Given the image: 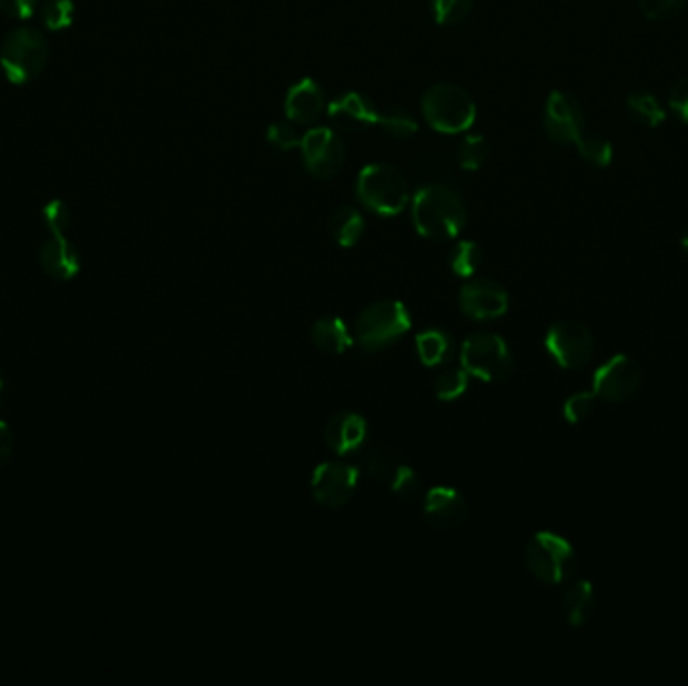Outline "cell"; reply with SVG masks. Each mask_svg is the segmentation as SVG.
Listing matches in <instances>:
<instances>
[{
	"mask_svg": "<svg viewBox=\"0 0 688 686\" xmlns=\"http://www.w3.org/2000/svg\"><path fill=\"white\" fill-rule=\"evenodd\" d=\"M311 339L318 351L343 354L353 346V334L338 316H323L312 324Z\"/></svg>",
	"mask_w": 688,
	"mask_h": 686,
	"instance_id": "19",
	"label": "cell"
},
{
	"mask_svg": "<svg viewBox=\"0 0 688 686\" xmlns=\"http://www.w3.org/2000/svg\"><path fill=\"white\" fill-rule=\"evenodd\" d=\"M544 128H546L549 140L561 143V145H568V143L578 145L588 133L580 103L564 91L549 93L546 113H544Z\"/></svg>",
	"mask_w": 688,
	"mask_h": 686,
	"instance_id": "12",
	"label": "cell"
},
{
	"mask_svg": "<svg viewBox=\"0 0 688 686\" xmlns=\"http://www.w3.org/2000/svg\"><path fill=\"white\" fill-rule=\"evenodd\" d=\"M462 366L469 376L484 383L506 381L514 371V356L506 341L495 333L469 334L459 351Z\"/></svg>",
	"mask_w": 688,
	"mask_h": 686,
	"instance_id": "6",
	"label": "cell"
},
{
	"mask_svg": "<svg viewBox=\"0 0 688 686\" xmlns=\"http://www.w3.org/2000/svg\"><path fill=\"white\" fill-rule=\"evenodd\" d=\"M358 485V470L344 462H324L314 470L312 497L328 510H338L353 500Z\"/></svg>",
	"mask_w": 688,
	"mask_h": 686,
	"instance_id": "10",
	"label": "cell"
},
{
	"mask_svg": "<svg viewBox=\"0 0 688 686\" xmlns=\"http://www.w3.org/2000/svg\"><path fill=\"white\" fill-rule=\"evenodd\" d=\"M489 158V143L484 135H467L457 150V160L463 170L475 172Z\"/></svg>",
	"mask_w": 688,
	"mask_h": 686,
	"instance_id": "28",
	"label": "cell"
},
{
	"mask_svg": "<svg viewBox=\"0 0 688 686\" xmlns=\"http://www.w3.org/2000/svg\"><path fill=\"white\" fill-rule=\"evenodd\" d=\"M680 244H682V248H685V250H687L688 252V230L687 232H685V234H682V240H680Z\"/></svg>",
	"mask_w": 688,
	"mask_h": 686,
	"instance_id": "40",
	"label": "cell"
},
{
	"mask_svg": "<svg viewBox=\"0 0 688 686\" xmlns=\"http://www.w3.org/2000/svg\"><path fill=\"white\" fill-rule=\"evenodd\" d=\"M269 141L282 151L296 150L301 148L302 135L299 125L286 119V121H276L269 128Z\"/></svg>",
	"mask_w": 688,
	"mask_h": 686,
	"instance_id": "33",
	"label": "cell"
},
{
	"mask_svg": "<svg viewBox=\"0 0 688 686\" xmlns=\"http://www.w3.org/2000/svg\"><path fill=\"white\" fill-rule=\"evenodd\" d=\"M474 9V0H433V12L439 24L453 27L467 19Z\"/></svg>",
	"mask_w": 688,
	"mask_h": 686,
	"instance_id": "31",
	"label": "cell"
},
{
	"mask_svg": "<svg viewBox=\"0 0 688 686\" xmlns=\"http://www.w3.org/2000/svg\"><path fill=\"white\" fill-rule=\"evenodd\" d=\"M425 121L445 135H457L472 128L477 118L474 99L462 87L437 83L429 87L421 101Z\"/></svg>",
	"mask_w": 688,
	"mask_h": 686,
	"instance_id": "4",
	"label": "cell"
},
{
	"mask_svg": "<svg viewBox=\"0 0 688 686\" xmlns=\"http://www.w3.org/2000/svg\"><path fill=\"white\" fill-rule=\"evenodd\" d=\"M331 234L338 246L353 248L365 234V218L351 205H343L331 218Z\"/></svg>",
	"mask_w": 688,
	"mask_h": 686,
	"instance_id": "22",
	"label": "cell"
},
{
	"mask_svg": "<svg viewBox=\"0 0 688 686\" xmlns=\"http://www.w3.org/2000/svg\"><path fill=\"white\" fill-rule=\"evenodd\" d=\"M526 562L529 572L549 586L568 582L578 572V558L570 542L552 532H539L529 539Z\"/></svg>",
	"mask_w": 688,
	"mask_h": 686,
	"instance_id": "7",
	"label": "cell"
},
{
	"mask_svg": "<svg viewBox=\"0 0 688 686\" xmlns=\"http://www.w3.org/2000/svg\"><path fill=\"white\" fill-rule=\"evenodd\" d=\"M411 312L403 302L378 301L358 314L355 334L358 344L368 353L385 351L411 331Z\"/></svg>",
	"mask_w": 688,
	"mask_h": 686,
	"instance_id": "5",
	"label": "cell"
},
{
	"mask_svg": "<svg viewBox=\"0 0 688 686\" xmlns=\"http://www.w3.org/2000/svg\"><path fill=\"white\" fill-rule=\"evenodd\" d=\"M39 12H41V21L47 31H65L75 19V4L73 0H43Z\"/></svg>",
	"mask_w": 688,
	"mask_h": 686,
	"instance_id": "26",
	"label": "cell"
},
{
	"mask_svg": "<svg viewBox=\"0 0 688 686\" xmlns=\"http://www.w3.org/2000/svg\"><path fill=\"white\" fill-rule=\"evenodd\" d=\"M49 61V41L33 24H19L0 44V69L12 85H29Z\"/></svg>",
	"mask_w": 688,
	"mask_h": 686,
	"instance_id": "2",
	"label": "cell"
},
{
	"mask_svg": "<svg viewBox=\"0 0 688 686\" xmlns=\"http://www.w3.org/2000/svg\"><path fill=\"white\" fill-rule=\"evenodd\" d=\"M411 218L421 236L443 242L462 234L467 224V208L455 190L431 183L413 195Z\"/></svg>",
	"mask_w": 688,
	"mask_h": 686,
	"instance_id": "1",
	"label": "cell"
},
{
	"mask_svg": "<svg viewBox=\"0 0 688 686\" xmlns=\"http://www.w3.org/2000/svg\"><path fill=\"white\" fill-rule=\"evenodd\" d=\"M459 306L467 319L495 321L509 309V294L494 280H472L459 292Z\"/></svg>",
	"mask_w": 688,
	"mask_h": 686,
	"instance_id": "13",
	"label": "cell"
},
{
	"mask_svg": "<svg viewBox=\"0 0 688 686\" xmlns=\"http://www.w3.org/2000/svg\"><path fill=\"white\" fill-rule=\"evenodd\" d=\"M482 262H484V250L472 240L457 242L449 254V269L455 276H462V279H472L482 266Z\"/></svg>",
	"mask_w": 688,
	"mask_h": 686,
	"instance_id": "23",
	"label": "cell"
},
{
	"mask_svg": "<svg viewBox=\"0 0 688 686\" xmlns=\"http://www.w3.org/2000/svg\"><path fill=\"white\" fill-rule=\"evenodd\" d=\"M387 483L391 492L398 495V497H403V500H413L415 495L419 494V475L415 473L413 467L405 465V463H398Z\"/></svg>",
	"mask_w": 688,
	"mask_h": 686,
	"instance_id": "32",
	"label": "cell"
},
{
	"mask_svg": "<svg viewBox=\"0 0 688 686\" xmlns=\"http://www.w3.org/2000/svg\"><path fill=\"white\" fill-rule=\"evenodd\" d=\"M594 334L581 322L559 321L546 334V349L561 369L576 371L594 356Z\"/></svg>",
	"mask_w": 688,
	"mask_h": 686,
	"instance_id": "8",
	"label": "cell"
},
{
	"mask_svg": "<svg viewBox=\"0 0 688 686\" xmlns=\"http://www.w3.org/2000/svg\"><path fill=\"white\" fill-rule=\"evenodd\" d=\"M356 195L366 210L378 215H398L409 204L405 175L388 163H368L356 178Z\"/></svg>",
	"mask_w": 688,
	"mask_h": 686,
	"instance_id": "3",
	"label": "cell"
},
{
	"mask_svg": "<svg viewBox=\"0 0 688 686\" xmlns=\"http://www.w3.org/2000/svg\"><path fill=\"white\" fill-rule=\"evenodd\" d=\"M378 128L393 140H409L419 131V123L407 109L393 108L388 109L387 113H381Z\"/></svg>",
	"mask_w": 688,
	"mask_h": 686,
	"instance_id": "25",
	"label": "cell"
},
{
	"mask_svg": "<svg viewBox=\"0 0 688 686\" xmlns=\"http://www.w3.org/2000/svg\"><path fill=\"white\" fill-rule=\"evenodd\" d=\"M640 385L643 369L626 354H616L594 373V393L608 403H624L635 397Z\"/></svg>",
	"mask_w": 688,
	"mask_h": 686,
	"instance_id": "9",
	"label": "cell"
},
{
	"mask_svg": "<svg viewBox=\"0 0 688 686\" xmlns=\"http://www.w3.org/2000/svg\"><path fill=\"white\" fill-rule=\"evenodd\" d=\"M12 450H14V437L9 425L4 421H0V465L9 462Z\"/></svg>",
	"mask_w": 688,
	"mask_h": 686,
	"instance_id": "39",
	"label": "cell"
},
{
	"mask_svg": "<svg viewBox=\"0 0 688 686\" xmlns=\"http://www.w3.org/2000/svg\"><path fill=\"white\" fill-rule=\"evenodd\" d=\"M417 354L421 363L425 366H443L452 363L453 356L457 353V344L453 341L452 334L442 329H429L417 334L415 339Z\"/></svg>",
	"mask_w": 688,
	"mask_h": 686,
	"instance_id": "20",
	"label": "cell"
},
{
	"mask_svg": "<svg viewBox=\"0 0 688 686\" xmlns=\"http://www.w3.org/2000/svg\"><path fill=\"white\" fill-rule=\"evenodd\" d=\"M626 105L633 113V118L645 123L646 128H658L667 119V109L660 105V101L652 93H646V91L633 93L626 99Z\"/></svg>",
	"mask_w": 688,
	"mask_h": 686,
	"instance_id": "24",
	"label": "cell"
},
{
	"mask_svg": "<svg viewBox=\"0 0 688 686\" xmlns=\"http://www.w3.org/2000/svg\"><path fill=\"white\" fill-rule=\"evenodd\" d=\"M43 0H0V12L12 21L24 22L39 11Z\"/></svg>",
	"mask_w": 688,
	"mask_h": 686,
	"instance_id": "37",
	"label": "cell"
},
{
	"mask_svg": "<svg viewBox=\"0 0 688 686\" xmlns=\"http://www.w3.org/2000/svg\"><path fill=\"white\" fill-rule=\"evenodd\" d=\"M43 224L49 234H67L69 225H71V210L63 200H51L47 202L41 212Z\"/></svg>",
	"mask_w": 688,
	"mask_h": 686,
	"instance_id": "34",
	"label": "cell"
},
{
	"mask_svg": "<svg viewBox=\"0 0 688 686\" xmlns=\"http://www.w3.org/2000/svg\"><path fill=\"white\" fill-rule=\"evenodd\" d=\"M39 262L44 274L54 280H71L81 270V256L65 234H51L39 250Z\"/></svg>",
	"mask_w": 688,
	"mask_h": 686,
	"instance_id": "17",
	"label": "cell"
},
{
	"mask_svg": "<svg viewBox=\"0 0 688 686\" xmlns=\"http://www.w3.org/2000/svg\"><path fill=\"white\" fill-rule=\"evenodd\" d=\"M284 109H286L289 119L296 125L316 123L326 109L323 87L318 85L314 79H302L296 85L291 87L284 101Z\"/></svg>",
	"mask_w": 688,
	"mask_h": 686,
	"instance_id": "18",
	"label": "cell"
},
{
	"mask_svg": "<svg viewBox=\"0 0 688 686\" xmlns=\"http://www.w3.org/2000/svg\"><path fill=\"white\" fill-rule=\"evenodd\" d=\"M366 440H368V425L365 418L353 411L336 413L324 430L326 447L338 457L361 455L365 450Z\"/></svg>",
	"mask_w": 688,
	"mask_h": 686,
	"instance_id": "14",
	"label": "cell"
},
{
	"mask_svg": "<svg viewBox=\"0 0 688 686\" xmlns=\"http://www.w3.org/2000/svg\"><path fill=\"white\" fill-rule=\"evenodd\" d=\"M469 386V375L465 369H445L442 375L435 379V397L439 401H457L465 395Z\"/></svg>",
	"mask_w": 688,
	"mask_h": 686,
	"instance_id": "27",
	"label": "cell"
},
{
	"mask_svg": "<svg viewBox=\"0 0 688 686\" xmlns=\"http://www.w3.org/2000/svg\"><path fill=\"white\" fill-rule=\"evenodd\" d=\"M581 158L590 161L591 165L608 168L614 160V148L610 141L598 133H586V138L576 145Z\"/></svg>",
	"mask_w": 688,
	"mask_h": 686,
	"instance_id": "29",
	"label": "cell"
},
{
	"mask_svg": "<svg viewBox=\"0 0 688 686\" xmlns=\"http://www.w3.org/2000/svg\"><path fill=\"white\" fill-rule=\"evenodd\" d=\"M302 160L318 180H331L344 163L343 138L328 128H312L302 135Z\"/></svg>",
	"mask_w": 688,
	"mask_h": 686,
	"instance_id": "11",
	"label": "cell"
},
{
	"mask_svg": "<svg viewBox=\"0 0 688 686\" xmlns=\"http://www.w3.org/2000/svg\"><path fill=\"white\" fill-rule=\"evenodd\" d=\"M328 118L333 121L334 128L356 133L371 125H378L381 113L368 97L356 93V91H348L331 101Z\"/></svg>",
	"mask_w": 688,
	"mask_h": 686,
	"instance_id": "15",
	"label": "cell"
},
{
	"mask_svg": "<svg viewBox=\"0 0 688 686\" xmlns=\"http://www.w3.org/2000/svg\"><path fill=\"white\" fill-rule=\"evenodd\" d=\"M668 105L677 113L680 121L688 123V77L680 79L668 95Z\"/></svg>",
	"mask_w": 688,
	"mask_h": 686,
	"instance_id": "38",
	"label": "cell"
},
{
	"mask_svg": "<svg viewBox=\"0 0 688 686\" xmlns=\"http://www.w3.org/2000/svg\"><path fill=\"white\" fill-rule=\"evenodd\" d=\"M596 608V592L588 579H580L571 584L570 588L564 594L561 611L566 621L574 628H580L588 623Z\"/></svg>",
	"mask_w": 688,
	"mask_h": 686,
	"instance_id": "21",
	"label": "cell"
},
{
	"mask_svg": "<svg viewBox=\"0 0 688 686\" xmlns=\"http://www.w3.org/2000/svg\"><path fill=\"white\" fill-rule=\"evenodd\" d=\"M638 4L648 21H667L685 9L687 0H638Z\"/></svg>",
	"mask_w": 688,
	"mask_h": 686,
	"instance_id": "36",
	"label": "cell"
},
{
	"mask_svg": "<svg viewBox=\"0 0 688 686\" xmlns=\"http://www.w3.org/2000/svg\"><path fill=\"white\" fill-rule=\"evenodd\" d=\"M2 399H4V383L0 379V407H2Z\"/></svg>",
	"mask_w": 688,
	"mask_h": 686,
	"instance_id": "41",
	"label": "cell"
},
{
	"mask_svg": "<svg viewBox=\"0 0 688 686\" xmlns=\"http://www.w3.org/2000/svg\"><path fill=\"white\" fill-rule=\"evenodd\" d=\"M596 403H598V397L594 391L591 393H576L564 403V417L568 423H581L594 413Z\"/></svg>",
	"mask_w": 688,
	"mask_h": 686,
	"instance_id": "35",
	"label": "cell"
},
{
	"mask_svg": "<svg viewBox=\"0 0 688 686\" xmlns=\"http://www.w3.org/2000/svg\"><path fill=\"white\" fill-rule=\"evenodd\" d=\"M423 514L431 526L443 529L462 526L467 519V502L453 487H431L425 495Z\"/></svg>",
	"mask_w": 688,
	"mask_h": 686,
	"instance_id": "16",
	"label": "cell"
},
{
	"mask_svg": "<svg viewBox=\"0 0 688 686\" xmlns=\"http://www.w3.org/2000/svg\"><path fill=\"white\" fill-rule=\"evenodd\" d=\"M397 465L395 457L385 450H371L363 455V472L375 482H388Z\"/></svg>",
	"mask_w": 688,
	"mask_h": 686,
	"instance_id": "30",
	"label": "cell"
}]
</instances>
